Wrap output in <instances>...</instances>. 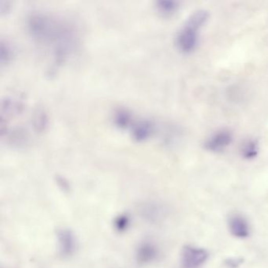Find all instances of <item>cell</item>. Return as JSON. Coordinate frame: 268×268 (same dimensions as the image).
<instances>
[{"mask_svg":"<svg viewBox=\"0 0 268 268\" xmlns=\"http://www.w3.org/2000/svg\"><path fill=\"white\" fill-rule=\"evenodd\" d=\"M209 17V13L205 10H197L189 17L175 38V45L180 52L190 54L195 51L198 45L199 32Z\"/></svg>","mask_w":268,"mask_h":268,"instance_id":"cell-2","label":"cell"},{"mask_svg":"<svg viewBox=\"0 0 268 268\" xmlns=\"http://www.w3.org/2000/svg\"><path fill=\"white\" fill-rule=\"evenodd\" d=\"M30 37L51 58L54 66L66 62L78 51L80 32L64 16L46 11H33L26 18Z\"/></svg>","mask_w":268,"mask_h":268,"instance_id":"cell-1","label":"cell"},{"mask_svg":"<svg viewBox=\"0 0 268 268\" xmlns=\"http://www.w3.org/2000/svg\"><path fill=\"white\" fill-rule=\"evenodd\" d=\"M229 229L231 234L238 238H245L250 234V225L242 216L234 215L229 219Z\"/></svg>","mask_w":268,"mask_h":268,"instance_id":"cell-8","label":"cell"},{"mask_svg":"<svg viewBox=\"0 0 268 268\" xmlns=\"http://www.w3.org/2000/svg\"><path fill=\"white\" fill-rule=\"evenodd\" d=\"M131 131V137L136 141L144 142L150 139L156 131V125L151 120L136 119L133 118L131 125L128 127Z\"/></svg>","mask_w":268,"mask_h":268,"instance_id":"cell-6","label":"cell"},{"mask_svg":"<svg viewBox=\"0 0 268 268\" xmlns=\"http://www.w3.org/2000/svg\"><path fill=\"white\" fill-rule=\"evenodd\" d=\"M178 8V3L171 0H161L156 2V9L160 14L164 17L173 15Z\"/></svg>","mask_w":268,"mask_h":268,"instance_id":"cell-10","label":"cell"},{"mask_svg":"<svg viewBox=\"0 0 268 268\" xmlns=\"http://www.w3.org/2000/svg\"><path fill=\"white\" fill-rule=\"evenodd\" d=\"M58 253L63 258L73 256L77 249V239L74 232L69 228H61L57 231Z\"/></svg>","mask_w":268,"mask_h":268,"instance_id":"cell-3","label":"cell"},{"mask_svg":"<svg viewBox=\"0 0 268 268\" xmlns=\"http://www.w3.org/2000/svg\"><path fill=\"white\" fill-rule=\"evenodd\" d=\"M14 57V50L11 43L2 39L0 42V62L1 65H7Z\"/></svg>","mask_w":268,"mask_h":268,"instance_id":"cell-12","label":"cell"},{"mask_svg":"<svg viewBox=\"0 0 268 268\" xmlns=\"http://www.w3.org/2000/svg\"><path fill=\"white\" fill-rule=\"evenodd\" d=\"M142 213L145 219L153 222L159 218L160 209L153 204H146L142 209Z\"/></svg>","mask_w":268,"mask_h":268,"instance_id":"cell-14","label":"cell"},{"mask_svg":"<svg viewBox=\"0 0 268 268\" xmlns=\"http://www.w3.org/2000/svg\"><path fill=\"white\" fill-rule=\"evenodd\" d=\"M259 153V144L256 140L250 139L243 143L241 148V156L247 160H253Z\"/></svg>","mask_w":268,"mask_h":268,"instance_id":"cell-11","label":"cell"},{"mask_svg":"<svg viewBox=\"0 0 268 268\" xmlns=\"http://www.w3.org/2000/svg\"><path fill=\"white\" fill-rule=\"evenodd\" d=\"M209 253L203 249L186 246L182 251L181 263L184 268H198L206 263Z\"/></svg>","mask_w":268,"mask_h":268,"instance_id":"cell-4","label":"cell"},{"mask_svg":"<svg viewBox=\"0 0 268 268\" xmlns=\"http://www.w3.org/2000/svg\"><path fill=\"white\" fill-rule=\"evenodd\" d=\"M131 219L127 214H120L114 219V228L118 233H124L129 228Z\"/></svg>","mask_w":268,"mask_h":268,"instance_id":"cell-13","label":"cell"},{"mask_svg":"<svg viewBox=\"0 0 268 268\" xmlns=\"http://www.w3.org/2000/svg\"><path fill=\"white\" fill-rule=\"evenodd\" d=\"M232 141L233 136L231 131L226 129L219 130L206 139L204 147L208 151L219 153L228 148Z\"/></svg>","mask_w":268,"mask_h":268,"instance_id":"cell-5","label":"cell"},{"mask_svg":"<svg viewBox=\"0 0 268 268\" xmlns=\"http://www.w3.org/2000/svg\"><path fill=\"white\" fill-rule=\"evenodd\" d=\"M134 116L128 109L118 108L114 111V123L121 129H128L132 122Z\"/></svg>","mask_w":268,"mask_h":268,"instance_id":"cell-9","label":"cell"},{"mask_svg":"<svg viewBox=\"0 0 268 268\" xmlns=\"http://www.w3.org/2000/svg\"><path fill=\"white\" fill-rule=\"evenodd\" d=\"M241 263V260H237V259H234V260H229L228 261L226 262V264L228 265L230 267H237V266H239L240 263Z\"/></svg>","mask_w":268,"mask_h":268,"instance_id":"cell-15","label":"cell"},{"mask_svg":"<svg viewBox=\"0 0 268 268\" xmlns=\"http://www.w3.org/2000/svg\"><path fill=\"white\" fill-rule=\"evenodd\" d=\"M159 251L158 247L150 241L140 243L136 249V260L141 266L150 264L158 259Z\"/></svg>","mask_w":268,"mask_h":268,"instance_id":"cell-7","label":"cell"}]
</instances>
